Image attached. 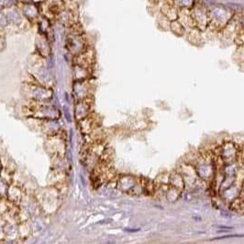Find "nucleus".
Here are the masks:
<instances>
[{
	"label": "nucleus",
	"mask_w": 244,
	"mask_h": 244,
	"mask_svg": "<svg viewBox=\"0 0 244 244\" xmlns=\"http://www.w3.org/2000/svg\"><path fill=\"white\" fill-rule=\"evenodd\" d=\"M208 26L216 29H221L224 28L234 17V13L228 7L221 5H217L212 7H208Z\"/></svg>",
	"instance_id": "f257e3e1"
},
{
	"label": "nucleus",
	"mask_w": 244,
	"mask_h": 244,
	"mask_svg": "<svg viewBox=\"0 0 244 244\" xmlns=\"http://www.w3.org/2000/svg\"><path fill=\"white\" fill-rule=\"evenodd\" d=\"M190 16L193 25L202 29L208 27L209 24L208 7H207L203 3L195 0L194 7L190 10Z\"/></svg>",
	"instance_id": "f03ea898"
},
{
	"label": "nucleus",
	"mask_w": 244,
	"mask_h": 244,
	"mask_svg": "<svg viewBox=\"0 0 244 244\" xmlns=\"http://www.w3.org/2000/svg\"><path fill=\"white\" fill-rule=\"evenodd\" d=\"M195 0H173V4L179 9L191 10L195 5Z\"/></svg>",
	"instance_id": "7ed1b4c3"
},
{
	"label": "nucleus",
	"mask_w": 244,
	"mask_h": 244,
	"mask_svg": "<svg viewBox=\"0 0 244 244\" xmlns=\"http://www.w3.org/2000/svg\"><path fill=\"white\" fill-rule=\"evenodd\" d=\"M239 27H240V30H242L244 32V14L242 15V16L239 17Z\"/></svg>",
	"instance_id": "20e7f679"
},
{
	"label": "nucleus",
	"mask_w": 244,
	"mask_h": 244,
	"mask_svg": "<svg viewBox=\"0 0 244 244\" xmlns=\"http://www.w3.org/2000/svg\"><path fill=\"white\" fill-rule=\"evenodd\" d=\"M150 1H151V2L154 3V4H158V3L160 2V0H150Z\"/></svg>",
	"instance_id": "39448f33"
},
{
	"label": "nucleus",
	"mask_w": 244,
	"mask_h": 244,
	"mask_svg": "<svg viewBox=\"0 0 244 244\" xmlns=\"http://www.w3.org/2000/svg\"><path fill=\"white\" fill-rule=\"evenodd\" d=\"M164 1H166V2H170V3H173V0H164Z\"/></svg>",
	"instance_id": "423d86ee"
}]
</instances>
